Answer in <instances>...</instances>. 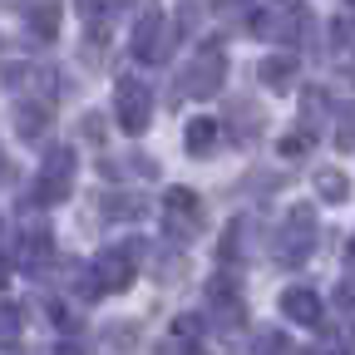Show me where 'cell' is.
<instances>
[{"mask_svg":"<svg viewBox=\"0 0 355 355\" xmlns=\"http://www.w3.org/2000/svg\"><path fill=\"white\" fill-rule=\"evenodd\" d=\"M316 207H311V202H296L291 212H286V222H282V232H277V261L282 266H291V272H296V266L311 257V252H316Z\"/></svg>","mask_w":355,"mask_h":355,"instance_id":"1","label":"cell"},{"mask_svg":"<svg viewBox=\"0 0 355 355\" xmlns=\"http://www.w3.org/2000/svg\"><path fill=\"white\" fill-rule=\"evenodd\" d=\"M222 79H227V50L212 40V44H202V50L188 60V69H183V94H188V99H212L217 89H222Z\"/></svg>","mask_w":355,"mask_h":355,"instance_id":"2","label":"cell"},{"mask_svg":"<svg viewBox=\"0 0 355 355\" xmlns=\"http://www.w3.org/2000/svg\"><path fill=\"white\" fill-rule=\"evenodd\" d=\"M114 119L123 133H144L153 123V94H148V84L139 74H123L114 84Z\"/></svg>","mask_w":355,"mask_h":355,"instance_id":"3","label":"cell"},{"mask_svg":"<svg viewBox=\"0 0 355 355\" xmlns=\"http://www.w3.org/2000/svg\"><path fill=\"white\" fill-rule=\"evenodd\" d=\"M139 242H128V247H104L99 257H94V286H99V296L104 291H128L133 286V272H139Z\"/></svg>","mask_w":355,"mask_h":355,"instance_id":"4","label":"cell"},{"mask_svg":"<svg viewBox=\"0 0 355 355\" xmlns=\"http://www.w3.org/2000/svg\"><path fill=\"white\" fill-rule=\"evenodd\" d=\"M74 168H79L74 148H50L44 163H40V173H35V198L40 202H64L69 188H74Z\"/></svg>","mask_w":355,"mask_h":355,"instance_id":"5","label":"cell"},{"mask_svg":"<svg viewBox=\"0 0 355 355\" xmlns=\"http://www.w3.org/2000/svg\"><path fill=\"white\" fill-rule=\"evenodd\" d=\"M128 50H133V60H139V64H163V60L173 55V25L148 6V10H144V20L133 25Z\"/></svg>","mask_w":355,"mask_h":355,"instance_id":"6","label":"cell"},{"mask_svg":"<svg viewBox=\"0 0 355 355\" xmlns=\"http://www.w3.org/2000/svg\"><path fill=\"white\" fill-rule=\"evenodd\" d=\"M252 30H257L261 40H282V44H296V40H306V30H311V15H306V6L286 0V6H272V10H261V15L252 20Z\"/></svg>","mask_w":355,"mask_h":355,"instance_id":"7","label":"cell"},{"mask_svg":"<svg viewBox=\"0 0 355 355\" xmlns=\"http://www.w3.org/2000/svg\"><path fill=\"white\" fill-rule=\"evenodd\" d=\"M163 227L178 237V242H193L198 227H202V202L193 188H168L163 193Z\"/></svg>","mask_w":355,"mask_h":355,"instance_id":"8","label":"cell"},{"mask_svg":"<svg viewBox=\"0 0 355 355\" xmlns=\"http://www.w3.org/2000/svg\"><path fill=\"white\" fill-rule=\"evenodd\" d=\"M207 316L222 326V331H232L247 321V306H242V291L227 282V277H212L207 282Z\"/></svg>","mask_w":355,"mask_h":355,"instance_id":"9","label":"cell"},{"mask_svg":"<svg viewBox=\"0 0 355 355\" xmlns=\"http://www.w3.org/2000/svg\"><path fill=\"white\" fill-rule=\"evenodd\" d=\"M277 306H282V316H286V321H296V326H321V316H326L321 296L311 291V286H286Z\"/></svg>","mask_w":355,"mask_h":355,"instance_id":"10","label":"cell"},{"mask_svg":"<svg viewBox=\"0 0 355 355\" xmlns=\"http://www.w3.org/2000/svg\"><path fill=\"white\" fill-rule=\"evenodd\" d=\"M50 257H55V242H50V227H30L25 237H20V266L30 277H40L44 266H50Z\"/></svg>","mask_w":355,"mask_h":355,"instance_id":"11","label":"cell"},{"mask_svg":"<svg viewBox=\"0 0 355 355\" xmlns=\"http://www.w3.org/2000/svg\"><path fill=\"white\" fill-rule=\"evenodd\" d=\"M60 6H64V0H25V20H30V30H35L40 40H55V30H60Z\"/></svg>","mask_w":355,"mask_h":355,"instance_id":"12","label":"cell"},{"mask_svg":"<svg viewBox=\"0 0 355 355\" xmlns=\"http://www.w3.org/2000/svg\"><path fill=\"white\" fill-rule=\"evenodd\" d=\"M217 133H222V128H217V119H207V114H202V119H193V123L183 128V144H188V153H193V158H207V153L217 148Z\"/></svg>","mask_w":355,"mask_h":355,"instance_id":"13","label":"cell"},{"mask_svg":"<svg viewBox=\"0 0 355 355\" xmlns=\"http://www.w3.org/2000/svg\"><path fill=\"white\" fill-rule=\"evenodd\" d=\"M261 84L272 89V94H282V89H291L296 84V60L291 55H272V60H261Z\"/></svg>","mask_w":355,"mask_h":355,"instance_id":"14","label":"cell"},{"mask_svg":"<svg viewBox=\"0 0 355 355\" xmlns=\"http://www.w3.org/2000/svg\"><path fill=\"white\" fill-rule=\"evenodd\" d=\"M198 336H202V316H178L163 350H168V355H193V350H198Z\"/></svg>","mask_w":355,"mask_h":355,"instance_id":"15","label":"cell"},{"mask_svg":"<svg viewBox=\"0 0 355 355\" xmlns=\"http://www.w3.org/2000/svg\"><path fill=\"white\" fill-rule=\"evenodd\" d=\"M44 128H50V109L44 104H20L15 109V133L20 139H40Z\"/></svg>","mask_w":355,"mask_h":355,"instance_id":"16","label":"cell"},{"mask_svg":"<svg viewBox=\"0 0 355 355\" xmlns=\"http://www.w3.org/2000/svg\"><path fill=\"white\" fill-rule=\"evenodd\" d=\"M316 193H321L326 202H345V198H350V178H345L340 168H321V173H316Z\"/></svg>","mask_w":355,"mask_h":355,"instance_id":"17","label":"cell"},{"mask_svg":"<svg viewBox=\"0 0 355 355\" xmlns=\"http://www.w3.org/2000/svg\"><path fill=\"white\" fill-rule=\"evenodd\" d=\"M20 340V306L0 301V350H10Z\"/></svg>","mask_w":355,"mask_h":355,"instance_id":"18","label":"cell"},{"mask_svg":"<svg viewBox=\"0 0 355 355\" xmlns=\"http://www.w3.org/2000/svg\"><path fill=\"white\" fill-rule=\"evenodd\" d=\"M74 10H79L84 25H94V30H99V25L114 15V0H74Z\"/></svg>","mask_w":355,"mask_h":355,"instance_id":"19","label":"cell"},{"mask_svg":"<svg viewBox=\"0 0 355 355\" xmlns=\"http://www.w3.org/2000/svg\"><path fill=\"white\" fill-rule=\"evenodd\" d=\"M237 252H247V222L242 217L227 227V237H222V261H237Z\"/></svg>","mask_w":355,"mask_h":355,"instance_id":"20","label":"cell"},{"mask_svg":"<svg viewBox=\"0 0 355 355\" xmlns=\"http://www.w3.org/2000/svg\"><path fill=\"white\" fill-rule=\"evenodd\" d=\"M144 212V202L139 198H119V193H109L104 198V217H139Z\"/></svg>","mask_w":355,"mask_h":355,"instance_id":"21","label":"cell"},{"mask_svg":"<svg viewBox=\"0 0 355 355\" xmlns=\"http://www.w3.org/2000/svg\"><path fill=\"white\" fill-rule=\"evenodd\" d=\"M257 355H291V340L277 336V331H261L257 336Z\"/></svg>","mask_w":355,"mask_h":355,"instance_id":"22","label":"cell"},{"mask_svg":"<svg viewBox=\"0 0 355 355\" xmlns=\"http://www.w3.org/2000/svg\"><path fill=\"white\" fill-rule=\"evenodd\" d=\"M212 10V0H183V10H178V20H183V30H193L202 15Z\"/></svg>","mask_w":355,"mask_h":355,"instance_id":"23","label":"cell"},{"mask_svg":"<svg viewBox=\"0 0 355 355\" xmlns=\"http://www.w3.org/2000/svg\"><path fill=\"white\" fill-rule=\"evenodd\" d=\"M10 178H15V168H10V158H6V148H0V188H6V183H10Z\"/></svg>","mask_w":355,"mask_h":355,"instance_id":"24","label":"cell"},{"mask_svg":"<svg viewBox=\"0 0 355 355\" xmlns=\"http://www.w3.org/2000/svg\"><path fill=\"white\" fill-rule=\"evenodd\" d=\"M345 272L355 277V237H350V247H345Z\"/></svg>","mask_w":355,"mask_h":355,"instance_id":"25","label":"cell"},{"mask_svg":"<svg viewBox=\"0 0 355 355\" xmlns=\"http://www.w3.org/2000/svg\"><path fill=\"white\" fill-rule=\"evenodd\" d=\"M10 282V261H6V252H0V286Z\"/></svg>","mask_w":355,"mask_h":355,"instance_id":"26","label":"cell"},{"mask_svg":"<svg viewBox=\"0 0 355 355\" xmlns=\"http://www.w3.org/2000/svg\"><path fill=\"white\" fill-rule=\"evenodd\" d=\"M331 355H355V345H336V350H331Z\"/></svg>","mask_w":355,"mask_h":355,"instance_id":"27","label":"cell"}]
</instances>
